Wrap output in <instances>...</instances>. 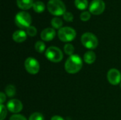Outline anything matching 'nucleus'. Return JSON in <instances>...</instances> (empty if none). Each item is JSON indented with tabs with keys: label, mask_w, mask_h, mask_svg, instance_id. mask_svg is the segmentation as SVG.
<instances>
[{
	"label": "nucleus",
	"mask_w": 121,
	"mask_h": 120,
	"mask_svg": "<svg viewBox=\"0 0 121 120\" xmlns=\"http://www.w3.org/2000/svg\"><path fill=\"white\" fill-rule=\"evenodd\" d=\"M82 67V60L77 54L70 56L66 61L65 68L69 74H76L79 72Z\"/></svg>",
	"instance_id": "f257e3e1"
},
{
	"label": "nucleus",
	"mask_w": 121,
	"mask_h": 120,
	"mask_svg": "<svg viewBox=\"0 0 121 120\" xmlns=\"http://www.w3.org/2000/svg\"><path fill=\"white\" fill-rule=\"evenodd\" d=\"M48 9L49 12L54 16H62L66 12L65 4L61 0H50L48 3Z\"/></svg>",
	"instance_id": "f03ea898"
},
{
	"label": "nucleus",
	"mask_w": 121,
	"mask_h": 120,
	"mask_svg": "<svg viewBox=\"0 0 121 120\" xmlns=\"http://www.w3.org/2000/svg\"><path fill=\"white\" fill-rule=\"evenodd\" d=\"M30 15L25 11H21L18 13L15 16V23L20 28H28L30 26L31 23Z\"/></svg>",
	"instance_id": "7ed1b4c3"
},
{
	"label": "nucleus",
	"mask_w": 121,
	"mask_h": 120,
	"mask_svg": "<svg viewBox=\"0 0 121 120\" xmlns=\"http://www.w3.org/2000/svg\"><path fill=\"white\" fill-rule=\"evenodd\" d=\"M45 55L48 60L55 63L60 62L63 58V54L61 50L54 46L48 47L45 51Z\"/></svg>",
	"instance_id": "20e7f679"
},
{
	"label": "nucleus",
	"mask_w": 121,
	"mask_h": 120,
	"mask_svg": "<svg viewBox=\"0 0 121 120\" xmlns=\"http://www.w3.org/2000/svg\"><path fill=\"white\" fill-rule=\"evenodd\" d=\"M81 40H82V43L83 44V45L86 48L90 49V50L96 48V47L98 46V43H99L96 36L94 35L91 33H84L82 36Z\"/></svg>",
	"instance_id": "39448f33"
},
{
	"label": "nucleus",
	"mask_w": 121,
	"mask_h": 120,
	"mask_svg": "<svg viewBox=\"0 0 121 120\" xmlns=\"http://www.w3.org/2000/svg\"><path fill=\"white\" fill-rule=\"evenodd\" d=\"M60 40L62 42H71L76 37V31L70 27H63L57 33Z\"/></svg>",
	"instance_id": "423d86ee"
},
{
	"label": "nucleus",
	"mask_w": 121,
	"mask_h": 120,
	"mask_svg": "<svg viewBox=\"0 0 121 120\" xmlns=\"http://www.w3.org/2000/svg\"><path fill=\"white\" fill-rule=\"evenodd\" d=\"M24 64L26 71L30 74H36L40 70V64L33 57L27 58Z\"/></svg>",
	"instance_id": "0eeeda50"
},
{
	"label": "nucleus",
	"mask_w": 121,
	"mask_h": 120,
	"mask_svg": "<svg viewBox=\"0 0 121 120\" xmlns=\"http://www.w3.org/2000/svg\"><path fill=\"white\" fill-rule=\"evenodd\" d=\"M105 3L103 0H93L89 5V11L94 15H100L105 10Z\"/></svg>",
	"instance_id": "6e6552de"
},
{
	"label": "nucleus",
	"mask_w": 121,
	"mask_h": 120,
	"mask_svg": "<svg viewBox=\"0 0 121 120\" xmlns=\"http://www.w3.org/2000/svg\"><path fill=\"white\" fill-rule=\"evenodd\" d=\"M108 82L112 85H118L121 81V72L116 69H111L107 74Z\"/></svg>",
	"instance_id": "1a4fd4ad"
},
{
	"label": "nucleus",
	"mask_w": 121,
	"mask_h": 120,
	"mask_svg": "<svg viewBox=\"0 0 121 120\" xmlns=\"http://www.w3.org/2000/svg\"><path fill=\"white\" fill-rule=\"evenodd\" d=\"M6 108L10 112L13 113H18L22 110L23 105L20 100L16 99H12L10 101H9Z\"/></svg>",
	"instance_id": "9d476101"
},
{
	"label": "nucleus",
	"mask_w": 121,
	"mask_h": 120,
	"mask_svg": "<svg viewBox=\"0 0 121 120\" xmlns=\"http://www.w3.org/2000/svg\"><path fill=\"white\" fill-rule=\"evenodd\" d=\"M56 35V32L53 28H48L44 29L40 34L41 39L44 41H50L52 40Z\"/></svg>",
	"instance_id": "9b49d317"
},
{
	"label": "nucleus",
	"mask_w": 121,
	"mask_h": 120,
	"mask_svg": "<svg viewBox=\"0 0 121 120\" xmlns=\"http://www.w3.org/2000/svg\"><path fill=\"white\" fill-rule=\"evenodd\" d=\"M12 37L13 40L16 42H23L27 38V33L23 30H16L13 33Z\"/></svg>",
	"instance_id": "f8f14e48"
},
{
	"label": "nucleus",
	"mask_w": 121,
	"mask_h": 120,
	"mask_svg": "<svg viewBox=\"0 0 121 120\" xmlns=\"http://www.w3.org/2000/svg\"><path fill=\"white\" fill-rule=\"evenodd\" d=\"M17 6L24 10H27L33 7V0H16Z\"/></svg>",
	"instance_id": "ddd939ff"
},
{
	"label": "nucleus",
	"mask_w": 121,
	"mask_h": 120,
	"mask_svg": "<svg viewBox=\"0 0 121 120\" xmlns=\"http://www.w3.org/2000/svg\"><path fill=\"white\" fill-rule=\"evenodd\" d=\"M96 54L92 51H88L86 52L84 55V60L85 62L88 64H93L96 60Z\"/></svg>",
	"instance_id": "4468645a"
},
{
	"label": "nucleus",
	"mask_w": 121,
	"mask_h": 120,
	"mask_svg": "<svg viewBox=\"0 0 121 120\" xmlns=\"http://www.w3.org/2000/svg\"><path fill=\"white\" fill-rule=\"evenodd\" d=\"M74 4L78 9L84 10L88 6V1L87 0H74Z\"/></svg>",
	"instance_id": "2eb2a0df"
},
{
	"label": "nucleus",
	"mask_w": 121,
	"mask_h": 120,
	"mask_svg": "<svg viewBox=\"0 0 121 120\" xmlns=\"http://www.w3.org/2000/svg\"><path fill=\"white\" fill-rule=\"evenodd\" d=\"M33 10L37 13H41L45 10V4L42 1H35L33 6Z\"/></svg>",
	"instance_id": "dca6fc26"
},
{
	"label": "nucleus",
	"mask_w": 121,
	"mask_h": 120,
	"mask_svg": "<svg viewBox=\"0 0 121 120\" xmlns=\"http://www.w3.org/2000/svg\"><path fill=\"white\" fill-rule=\"evenodd\" d=\"M51 25H52V27L54 28L60 30V28H62L63 23H62V21L60 18H54L51 21Z\"/></svg>",
	"instance_id": "f3484780"
},
{
	"label": "nucleus",
	"mask_w": 121,
	"mask_h": 120,
	"mask_svg": "<svg viewBox=\"0 0 121 120\" xmlns=\"http://www.w3.org/2000/svg\"><path fill=\"white\" fill-rule=\"evenodd\" d=\"M5 92L9 97H13L16 94V88L13 85H8L5 88Z\"/></svg>",
	"instance_id": "a211bd4d"
},
{
	"label": "nucleus",
	"mask_w": 121,
	"mask_h": 120,
	"mask_svg": "<svg viewBox=\"0 0 121 120\" xmlns=\"http://www.w3.org/2000/svg\"><path fill=\"white\" fill-rule=\"evenodd\" d=\"M35 49L38 52L42 53L45 50V45L42 41H38L35 45Z\"/></svg>",
	"instance_id": "6ab92c4d"
},
{
	"label": "nucleus",
	"mask_w": 121,
	"mask_h": 120,
	"mask_svg": "<svg viewBox=\"0 0 121 120\" xmlns=\"http://www.w3.org/2000/svg\"><path fill=\"white\" fill-rule=\"evenodd\" d=\"M64 51L67 54L72 56L73 55V53L74 52V47L71 44H66L64 47Z\"/></svg>",
	"instance_id": "aec40b11"
},
{
	"label": "nucleus",
	"mask_w": 121,
	"mask_h": 120,
	"mask_svg": "<svg viewBox=\"0 0 121 120\" xmlns=\"http://www.w3.org/2000/svg\"><path fill=\"white\" fill-rule=\"evenodd\" d=\"M26 33L30 37L35 36L37 34V29L34 26H29L28 28H26Z\"/></svg>",
	"instance_id": "412c9836"
},
{
	"label": "nucleus",
	"mask_w": 121,
	"mask_h": 120,
	"mask_svg": "<svg viewBox=\"0 0 121 120\" xmlns=\"http://www.w3.org/2000/svg\"><path fill=\"white\" fill-rule=\"evenodd\" d=\"M28 120H44V117L42 114L39 112H35L30 116Z\"/></svg>",
	"instance_id": "4be33fe9"
},
{
	"label": "nucleus",
	"mask_w": 121,
	"mask_h": 120,
	"mask_svg": "<svg viewBox=\"0 0 121 120\" xmlns=\"http://www.w3.org/2000/svg\"><path fill=\"white\" fill-rule=\"evenodd\" d=\"M91 14L89 11H84L80 15V18L82 21H87L90 19Z\"/></svg>",
	"instance_id": "5701e85b"
},
{
	"label": "nucleus",
	"mask_w": 121,
	"mask_h": 120,
	"mask_svg": "<svg viewBox=\"0 0 121 120\" xmlns=\"http://www.w3.org/2000/svg\"><path fill=\"white\" fill-rule=\"evenodd\" d=\"M63 18L67 22H72L73 21L74 16L71 12H65L63 15Z\"/></svg>",
	"instance_id": "b1692460"
},
{
	"label": "nucleus",
	"mask_w": 121,
	"mask_h": 120,
	"mask_svg": "<svg viewBox=\"0 0 121 120\" xmlns=\"http://www.w3.org/2000/svg\"><path fill=\"white\" fill-rule=\"evenodd\" d=\"M0 110H1V114H0L1 120H4V118L6 117V113H7V112H6V107H5L3 104H1V105H0Z\"/></svg>",
	"instance_id": "393cba45"
},
{
	"label": "nucleus",
	"mask_w": 121,
	"mask_h": 120,
	"mask_svg": "<svg viewBox=\"0 0 121 120\" xmlns=\"http://www.w3.org/2000/svg\"><path fill=\"white\" fill-rule=\"evenodd\" d=\"M9 120H27L23 116L21 115H13L10 117Z\"/></svg>",
	"instance_id": "a878e982"
},
{
	"label": "nucleus",
	"mask_w": 121,
	"mask_h": 120,
	"mask_svg": "<svg viewBox=\"0 0 121 120\" xmlns=\"http://www.w3.org/2000/svg\"><path fill=\"white\" fill-rule=\"evenodd\" d=\"M6 100V95L5 94H4L3 93H0V101H1V105L3 104L4 103V101Z\"/></svg>",
	"instance_id": "bb28decb"
},
{
	"label": "nucleus",
	"mask_w": 121,
	"mask_h": 120,
	"mask_svg": "<svg viewBox=\"0 0 121 120\" xmlns=\"http://www.w3.org/2000/svg\"><path fill=\"white\" fill-rule=\"evenodd\" d=\"M51 120H65L62 117L60 116H54L51 118Z\"/></svg>",
	"instance_id": "cd10ccee"
},
{
	"label": "nucleus",
	"mask_w": 121,
	"mask_h": 120,
	"mask_svg": "<svg viewBox=\"0 0 121 120\" xmlns=\"http://www.w3.org/2000/svg\"></svg>",
	"instance_id": "c85d7f7f"
}]
</instances>
